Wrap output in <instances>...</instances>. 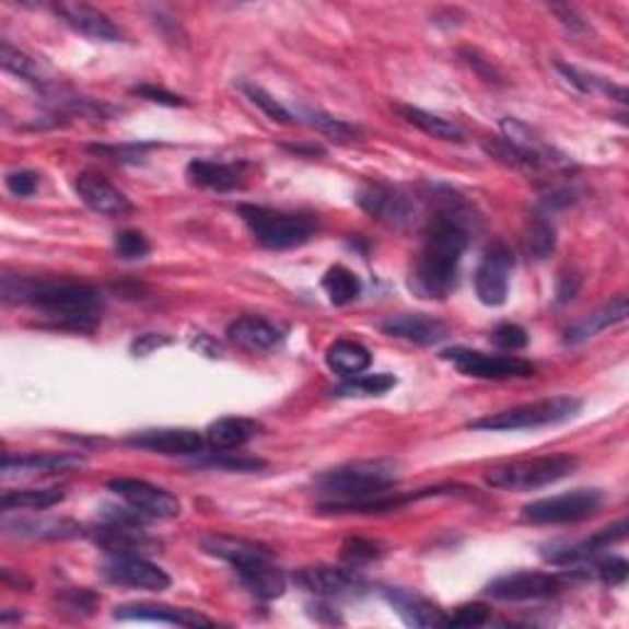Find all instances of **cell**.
Instances as JSON below:
<instances>
[{
    "instance_id": "46",
    "label": "cell",
    "mask_w": 629,
    "mask_h": 629,
    "mask_svg": "<svg viewBox=\"0 0 629 629\" xmlns=\"http://www.w3.org/2000/svg\"><path fill=\"white\" fill-rule=\"evenodd\" d=\"M199 465L207 467H217V470H232V473H256L266 467L264 461H254V457H229V453H219V457H212V461H205Z\"/></svg>"
},
{
    "instance_id": "7",
    "label": "cell",
    "mask_w": 629,
    "mask_h": 629,
    "mask_svg": "<svg viewBox=\"0 0 629 629\" xmlns=\"http://www.w3.org/2000/svg\"><path fill=\"white\" fill-rule=\"evenodd\" d=\"M578 467V457L573 455H548L536 461H519L509 465H499L489 470L487 482L494 489H509V492H532L573 475Z\"/></svg>"
},
{
    "instance_id": "9",
    "label": "cell",
    "mask_w": 629,
    "mask_h": 629,
    "mask_svg": "<svg viewBox=\"0 0 629 629\" xmlns=\"http://www.w3.org/2000/svg\"><path fill=\"white\" fill-rule=\"evenodd\" d=\"M447 359L457 372L475 378H492V382H506V378H528L536 374V366L516 354H487L479 349L453 347L445 349Z\"/></svg>"
},
{
    "instance_id": "35",
    "label": "cell",
    "mask_w": 629,
    "mask_h": 629,
    "mask_svg": "<svg viewBox=\"0 0 629 629\" xmlns=\"http://www.w3.org/2000/svg\"><path fill=\"white\" fill-rule=\"evenodd\" d=\"M556 248V226L548 222L544 214H534L528 219L526 232H524V252L536 258V261H544L554 254Z\"/></svg>"
},
{
    "instance_id": "27",
    "label": "cell",
    "mask_w": 629,
    "mask_h": 629,
    "mask_svg": "<svg viewBox=\"0 0 629 629\" xmlns=\"http://www.w3.org/2000/svg\"><path fill=\"white\" fill-rule=\"evenodd\" d=\"M202 548H205V554L214 556V558H222V561L232 563L234 568L258 561V558H273V551L268 546L256 544V541H246V538L226 536V534L205 536Z\"/></svg>"
},
{
    "instance_id": "40",
    "label": "cell",
    "mask_w": 629,
    "mask_h": 629,
    "mask_svg": "<svg viewBox=\"0 0 629 629\" xmlns=\"http://www.w3.org/2000/svg\"><path fill=\"white\" fill-rule=\"evenodd\" d=\"M238 89L246 94L248 102H252L254 106L261 108V112L271 118L273 124H281V126H293L298 118L288 112V108L283 104H278L276 98L266 92L264 86H258V84H252V82H242L238 84Z\"/></svg>"
},
{
    "instance_id": "30",
    "label": "cell",
    "mask_w": 629,
    "mask_h": 629,
    "mask_svg": "<svg viewBox=\"0 0 629 629\" xmlns=\"http://www.w3.org/2000/svg\"><path fill=\"white\" fill-rule=\"evenodd\" d=\"M627 536V522H617L610 528H603V532H597L593 538H585V541L575 544V546H566V548H558L554 554H546V558L551 563L558 566H568V563H581V561H591V558L601 556L605 548H610L615 544H620L622 538Z\"/></svg>"
},
{
    "instance_id": "52",
    "label": "cell",
    "mask_w": 629,
    "mask_h": 629,
    "mask_svg": "<svg viewBox=\"0 0 629 629\" xmlns=\"http://www.w3.org/2000/svg\"><path fill=\"white\" fill-rule=\"evenodd\" d=\"M554 13L561 18V23L566 25V27H571L573 33H581V30L585 27V23L581 18L575 15V10L571 8V5H554Z\"/></svg>"
},
{
    "instance_id": "31",
    "label": "cell",
    "mask_w": 629,
    "mask_h": 629,
    "mask_svg": "<svg viewBox=\"0 0 629 629\" xmlns=\"http://www.w3.org/2000/svg\"><path fill=\"white\" fill-rule=\"evenodd\" d=\"M327 364L335 374L352 378L366 372L369 364H372V354H369L364 345L352 342V339H339V342L327 349Z\"/></svg>"
},
{
    "instance_id": "33",
    "label": "cell",
    "mask_w": 629,
    "mask_h": 629,
    "mask_svg": "<svg viewBox=\"0 0 629 629\" xmlns=\"http://www.w3.org/2000/svg\"><path fill=\"white\" fill-rule=\"evenodd\" d=\"M303 124H307L315 131H319L327 138H333L335 143H352L362 138V128L345 121V118H337V116H329L325 112H317V108H301V116Z\"/></svg>"
},
{
    "instance_id": "15",
    "label": "cell",
    "mask_w": 629,
    "mask_h": 629,
    "mask_svg": "<svg viewBox=\"0 0 629 629\" xmlns=\"http://www.w3.org/2000/svg\"><path fill=\"white\" fill-rule=\"evenodd\" d=\"M293 581L301 585L303 591L323 597L352 595L364 587V578L359 575L354 568H335V566L301 568V571L293 575Z\"/></svg>"
},
{
    "instance_id": "24",
    "label": "cell",
    "mask_w": 629,
    "mask_h": 629,
    "mask_svg": "<svg viewBox=\"0 0 629 629\" xmlns=\"http://www.w3.org/2000/svg\"><path fill=\"white\" fill-rule=\"evenodd\" d=\"M382 329L386 335L398 337V339H408L413 345H438L443 342L447 337V327L441 323L438 317L423 315V313H413V315H398L392 319H384Z\"/></svg>"
},
{
    "instance_id": "36",
    "label": "cell",
    "mask_w": 629,
    "mask_h": 629,
    "mask_svg": "<svg viewBox=\"0 0 629 629\" xmlns=\"http://www.w3.org/2000/svg\"><path fill=\"white\" fill-rule=\"evenodd\" d=\"M65 499V489L47 487V489H18V492H5L0 499V509L3 512H13V509H49Z\"/></svg>"
},
{
    "instance_id": "12",
    "label": "cell",
    "mask_w": 629,
    "mask_h": 629,
    "mask_svg": "<svg viewBox=\"0 0 629 629\" xmlns=\"http://www.w3.org/2000/svg\"><path fill=\"white\" fill-rule=\"evenodd\" d=\"M514 271V256L506 244H492L487 248L482 264L475 271L477 298L489 307L506 303L509 276Z\"/></svg>"
},
{
    "instance_id": "16",
    "label": "cell",
    "mask_w": 629,
    "mask_h": 629,
    "mask_svg": "<svg viewBox=\"0 0 629 629\" xmlns=\"http://www.w3.org/2000/svg\"><path fill=\"white\" fill-rule=\"evenodd\" d=\"M89 536H92L94 544L102 546L108 556H143L153 554L160 546L141 532V524L112 522V519H106L104 524L92 528Z\"/></svg>"
},
{
    "instance_id": "42",
    "label": "cell",
    "mask_w": 629,
    "mask_h": 629,
    "mask_svg": "<svg viewBox=\"0 0 629 629\" xmlns=\"http://www.w3.org/2000/svg\"><path fill=\"white\" fill-rule=\"evenodd\" d=\"M151 148H153L151 143H124V145H89V151L108 160H116V163H141Z\"/></svg>"
},
{
    "instance_id": "53",
    "label": "cell",
    "mask_w": 629,
    "mask_h": 629,
    "mask_svg": "<svg viewBox=\"0 0 629 629\" xmlns=\"http://www.w3.org/2000/svg\"><path fill=\"white\" fill-rule=\"evenodd\" d=\"M167 342H170L167 337L145 335V337H141V339H136V342H133V352H136V354H148V352H153L155 347H160V345H167Z\"/></svg>"
},
{
    "instance_id": "34",
    "label": "cell",
    "mask_w": 629,
    "mask_h": 629,
    "mask_svg": "<svg viewBox=\"0 0 629 629\" xmlns=\"http://www.w3.org/2000/svg\"><path fill=\"white\" fill-rule=\"evenodd\" d=\"M323 288L333 305H349L362 295V281L345 266H333L323 278Z\"/></svg>"
},
{
    "instance_id": "21",
    "label": "cell",
    "mask_w": 629,
    "mask_h": 629,
    "mask_svg": "<svg viewBox=\"0 0 629 629\" xmlns=\"http://www.w3.org/2000/svg\"><path fill=\"white\" fill-rule=\"evenodd\" d=\"M226 335L234 345L248 349V352H271V349L283 345L286 329L266 317L244 315L229 325Z\"/></svg>"
},
{
    "instance_id": "38",
    "label": "cell",
    "mask_w": 629,
    "mask_h": 629,
    "mask_svg": "<svg viewBox=\"0 0 629 629\" xmlns=\"http://www.w3.org/2000/svg\"><path fill=\"white\" fill-rule=\"evenodd\" d=\"M396 386L394 374H359L352 376L347 384L335 388L337 398H349V396H384L386 392H392Z\"/></svg>"
},
{
    "instance_id": "8",
    "label": "cell",
    "mask_w": 629,
    "mask_h": 629,
    "mask_svg": "<svg viewBox=\"0 0 629 629\" xmlns=\"http://www.w3.org/2000/svg\"><path fill=\"white\" fill-rule=\"evenodd\" d=\"M605 497L601 489H573V492L536 499L522 509V522L526 524H581L593 519L603 509Z\"/></svg>"
},
{
    "instance_id": "54",
    "label": "cell",
    "mask_w": 629,
    "mask_h": 629,
    "mask_svg": "<svg viewBox=\"0 0 629 629\" xmlns=\"http://www.w3.org/2000/svg\"><path fill=\"white\" fill-rule=\"evenodd\" d=\"M286 151H291L295 155H307V158L325 155V151L319 145H286Z\"/></svg>"
},
{
    "instance_id": "28",
    "label": "cell",
    "mask_w": 629,
    "mask_h": 629,
    "mask_svg": "<svg viewBox=\"0 0 629 629\" xmlns=\"http://www.w3.org/2000/svg\"><path fill=\"white\" fill-rule=\"evenodd\" d=\"M386 601L394 605L396 615L401 617L408 627H445L447 615L421 595L392 587V591L386 593Z\"/></svg>"
},
{
    "instance_id": "43",
    "label": "cell",
    "mask_w": 629,
    "mask_h": 629,
    "mask_svg": "<svg viewBox=\"0 0 629 629\" xmlns=\"http://www.w3.org/2000/svg\"><path fill=\"white\" fill-rule=\"evenodd\" d=\"M378 556H382V548L374 541H366V538H349L342 546V558L352 568L374 561Z\"/></svg>"
},
{
    "instance_id": "11",
    "label": "cell",
    "mask_w": 629,
    "mask_h": 629,
    "mask_svg": "<svg viewBox=\"0 0 629 629\" xmlns=\"http://www.w3.org/2000/svg\"><path fill=\"white\" fill-rule=\"evenodd\" d=\"M108 489L116 497H121L128 506L141 512L148 519H175L179 516V499L170 494L167 489L155 487L145 479L133 477H118L108 482Z\"/></svg>"
},
{
    "instance_id": "14",
    "label": "cell",
    "mask_w": 629,
    "mask_h": 629,
    "mask_svg": "<svg viewBox=\"0 0 629 629\" xmlns=\"http://www.w3.org/2000/svg\"><path fill=\"white\" fill-rule=\"evenodd\" d=\"M357 205L362 207L369 217H374L376 222L396 229L406 226L416 214V205L411 202V197L404 195L401 189L382 183L366 185L362 193L357 195Z\"/></svg>"
},
{
    "instance_id": "20",
    "label": "cell",
    "mask_w": 629,
    "mask_h": 629,
    "mask_svg": "<svg viewBox=\"0 0 629 629\" xmlns=\"http://www.w3.org/2000/svg\"><path fill=\"white\" fill-rule=\"evenodd\" d=\"M55 13L59 15L65 25H69L74 33L98 39V43H118L121 39V30H118L112 18L104 15L102 10L84 3H57Z\"/></svg>"
},
{
    "instance_id": "23",
    "label": "cell",
    "mask_w": 629,
    "mask_h": 629,
    "mask_svg": "<svg viewBox=\"0 0 629 629\" xmlns=\"http://www.w3.org/2000/svg\"><path fill=\"white\" fill-rule=\"evenodd\" d=\"M246 163H217V160H193L187 165L189 183L214 193H232L246 177Z\"/></svg>"
},
{
    "instance_id": "17",
    "label": "cell",
    "mask_w": 629,
    "mask_h": 629,
    "mask_svg": "<svg viewBox=\"0 0 629 629\" xmlns=\"http://www.w3.org/2000/svg\"><path fill=\"white\" fill-rule=\"evenodd\" d=\"M77 195L82 202L96 214L104 217H124L133 209L131 199L126 197L114 183H108L106 177L96 173H82L77 175Z\"/></svg>"
},
{
    "instance_id": "29",
    "label": "cell",
    "mask_w": 629,
    "mask_h": 629,
    "mask_svg": "<svg viewBox=\"0 0 629 629\" xmlns=\"http://www.w3.org/2000/svg\"><path fill=\"white\" fill-rule=\"evenodd\" d=\"M261 431V423L252 421V418H242V416H229V418H219L212 426L207 428L205 441L217 453H229L236 451V447L246 445L248 441Z\"/></svg>"
},
{
    "instance_id": "37",
    "label": "cell",
    "mask_w": 629,
    "mask_h": 629,
    "mask_svg": "<svg viewBox=\"0 0 629 629\" xmlns=\"http://www.w3.org/2000/svg\"><path fill=\"white\" fill-rule=\"evenodd\" d=\"M0 65H3L5 72L25 79V82H30V84H35V86L47 84V79L43 74V67H39L37 59H33L25 53H20V49H15L10 43L0 45Z\"/></svg>"
},
{
    "instance_id": "19",
    "label": "cell",
    "mask_w": 629,
    "mask_h": 629,
    "mask_svg": "<svg viewBox=\"0 0 629 629\" xmlns=\"http://www.w3.org/2000/svg\"><path fill=\"white\" fill-rule=\"evenodd\" d=\"M84 467L82 455L72 453H47V455H5L3 477H47L67 475Z\"/></svg>"
},
{
    "instance_id": "32",
    "label": "cell",
    "mask_w": 629,
    "mask_h": 629,
    "mask_svg": "<svg viewBox=\"0 0 629 629\" xmlns=\"http://www.w3.org/2000/svg\"><path fill=\"white\" fill-rule=\"evenodd\" d=\"M398 114H401L408 124L421 128L423 133L438 138V141H447V143H463L465 141V131L457 124L447 121V118L426 112V108L418 106H396Z\"/></svg>"
},
{
    "instance_id": "48",
    "label": "cell",
    "mask_w": 629,
    "mask_h": 629,
    "mask_svg": "<svg viewBox=\"0 0 629 629\" xmlns=\"http://www.w3.org/2000/svg\"><path fill=\"white\" fill-rule=\"evenodd\" d=\"M5 187L15 197H33L39 187V175L33 170H15L5 177Z\"/></svg>"
},
{
    "instance_id": "51",
    "label": "cell",
    "mask_w": 629,
    "mask_h": 629,
    "mask_svg": "<svg viewBox=\"0 0 629 629\" xmlns=\"http://www.w3.org/2000/svg\"><path fill=\"white\" fill-rule=\"evenodd\" d=\"M581 286H583V276L578 271H566L558 278V303H571L575 301V295L581 293Z\"/></svg>"
},
{
    "instance_id": "6",
    "label": "cell",
    "mask_w": 629,
    "mask_h": 629,
    "mask_svg": "<svg viewBox=\"0 0 629 629\" xmlns=\"http://www.w3.org/2000/svg\"><path fill=\"white\" fill-rule=\"evenodd\" d=\"M248 232L264 248L283 252V248L303 246L313 238L315 224L313 219L303 214L281 212V209L261 207V205H242L238 207Z\"/></svg>"
},
{
    "instance_id": "4",
    "label": "cell",
    "mask_w": 629,
    "mask_h": 629,
    "mask_svg": "<svg viewBox=\"0 0 629 629\" xmlns=\"http://www.w3.org/2000/svg\"><path fill=\"white\" fill-rule=\"evenodd\" d=\"M502 138L492 143H485V151L492 153L497 160L522 170L526 175H541L544 170L571 167V163L548 145L544 138H538L526 124L516 118H504Z\"/></svg>"
},
{
    "instance_id": "39",
    "label": "cell",
    "mask_w": 629,
    "mask_h": 629,
    "mask_svg": "<svg viewBox=\"0 0 629 629\" xmlns=\"http://www.w3.org/2000/svg\"><path fill=\"white\" fill-rule=\"evenodd\" d=\"M3 528H18L20 536H35V538H72L82 534V528L72 522H3Z\"/></svg>"
},
{
    "instance_id": "10",
    "label": "cell",
    "mask_w": 629,
    "mask_h": 629,
    "mask_svg": "<svg viewBox=\"0 0 629 629\" xmlns=\"http://www.w3.org/2000/svg\"><path fill=\"white\" fill-rule=\"evenodd\" d=\"M575 573H536V571H519L512 575H502L485 587V595L494 601L522 603V601H541V597H554L566 587Z\"/></svg>"
},
{
    "instance_id": "18",
    "label": "cell",
    "mask_w": 629,
    "mask_h": 629,
    "mask_svg": "<svg viewBox=\"0 0 629 629\" xmlns=\"http://www.w3.org/2000/svg\"><path fill=\"white\" fill-rule=\"evenodd\" d=\"M128 445L143 447V451L160 455H199L205 447V438L193 428H153L128 438Z\"/></svg>"
},
{
    "instance_id": "49",
    "label": "cell",
    "mask_w": 629,
    "mask_h": 629,
    "mask_svg": "<svg viewBox=\"0 0 629 629\" xmlns=\"http://www.w3.org/2000/svg\"><path fill=\"white\" fill-rule=\"evenodd\" d=\"M133 94H138L141 98H148V102L160 104V106H185V98L177 96L173 92H167L163 86H155V84H138L133 86Z\"/></svg>"
},
{
    "instance_id": "26",
    "label": "cell",
    "mask_w": 629,
    "mask_h": 629,
    "mask_svg": "<svg viewBox=\"0 0 629 629\" xmlns=\"http://www.w3.org/2000/svg\"><path fill=\"white\" fill-rule=\"evenodd\" d=\"M629 315V303L627 295H617L610 303H605L603 307H597L593 315H587L583 319H578L575 325L566 329V345H583L587 339L595 337L597 333H603L607 327H615L625 323Z\"/></svg>"
},
{
    "instance_id": "2",
    "label": "cell",
    "mask_w": 629,
    "mask_h": 629,
    "mask_svg": "<svg viewBox=\"0 0 629 629\" xmlns=\"http://www.w3.org/2000/svg\"><path fill=\"white\" fill-rule=\"evenodd\" d=\"M3 301L33 305L57 327L74 333H94L104 311L102 293L77 281L3 276Z\"/></svg>"
},
{
    "instance_id": "13",
    "label": "cell",
    "mask_w": 629,
    "mask_h": 629,
    "mask_svg": "<svg viewBox=\"0 0 629 629\" xmlns=\"http://www.w3.org/2000/svg\"><path fill=\"white\" fill-rule=\"evenodd\" d=\"M104 575L116 585L148 593H163L173 583L163 568L148 561L145 556H112L104 566Z\"/></svg>"
},
{
    "instance_id": "50",
    "label": "cell",
    "mask_w": 629,
    "mask_h": 629,
    "mask_svg": "<svg viewBox=\"0 0 629 629\" xmlns=\"http://www.w3.org/2000/svg\"><path fill=\"white\" fill-rule=\"evenodd\" d=\"M62 603L77 615H92L96 605V595L89 591H67L62 595Z\"/></svg>"
},
{
    "instance_id": "47",
    "label": "cell",
    "mask_w": 629,
    "mask_h": 629,
    "mask_svg": "<svg viewBox=\"0 0 629 629\" xmlns=\"http://www.w3.org/2000/svg\"><path fill=\"white\" fill-rule=\"evenodd\" d=\"M593 571L607 585H622L627 581L629 566L625 558H603V561L595 563Z\"/></svg>"
},
{
    "instance_id": "5",
    "label": "cell",
    "mask_w": 629,
    "mask_h": 629,
    "mask_svg": "<svg viewBox=\"0 0 629 629\" xmlns=\"http://www.w3.org/2000/svg\"><path fill=\"white\" fill-rule=\"evenodd\" d=\"M583 401L575 396H554L544 398L536 404H524L516 408H506V411L489 413L485 418H477L470 423L473 431H528V428H541V426H556L566 423L581 413Z\"/></svg>"
},
{
    "instance_id": "25",
    "label": "cell",
    "mask_w": 629,
    "mask_h": 629,
    "mask_svg": "<svg viewBox=\"0 0 629 629\" xmlns=\"http://www.w3.org/2000/svg\"><path fill=\"white\" fill-rule=\"evenodd\" d=\"M238 581L246 585V591L256 595L258 601H276L286 593V575L281 568L273 566V558H258L246 566L234 568Z\"/></svg>"
},
{
    "instance_id": "41",
    "label": "cell",
    "mask_w": 629,
    "mask_h": 629,
    "mask_svg": "<svg viewBox=\"0 0 629 629\" xmlns=\"http://www.w3.org/2000/svg\"><path fill=\"white\" fill-rule=\"evenodd\" d=\"M114 252L118 258H124V261H141V258L151 254V242H148L145 234L126 229V232L116 234Z\"/></svg>"
},
{
    "instance_id": "1",
    "label": "cell",
    "mask_w": 629,
    "mask_h": 629,
    "mask_svg": "<svg viewBox=\"0 0 629 629\" xmlns=\"http://www.w3.org/2000/svg\"><path fill=\"white\" fill-rule=\"evenodd\" d=\"M438 212L423 234L416 264V288L423 298H447L457 286L461 261L470 244V209L461 195H438Z\"/></svg>"
},
{
    "instance_id": "22",
    "label": "cell",
    "mask_w": 629,
    "mask_h": 629,
    "mask_svg": "<svg viewBox=\"0 0 629 629\" xmlns=\"http://www.w3.org/2000/svg\"><path fill=\"white\" fill-rule=\"evenodd\" d=\"M116 620L121 622H160V625H177V627H209L212 620L195 610L185 607H167V605H151V603H133L121 605L114 613Z\"/></svg>"
},
{
    "instance_id": "3",
    "label": "cell",
    "mask_w": 629,
    "mask_h": 629,
    "mask_svg": "<svg viewBox=\"0 0 629 629\" xmlns=\"http://www.w3.org/2000/svg\"><path fill=\"white\" fill-rule=\"evenodd\" d=\"M327 502L319 506L333 514H384L386 494L396 487V467L388 461L349 463L315 479Z\"/></svg>"
},
{
    "instance_id": "45",
    "label": "cell",
    "mask_w": 629,
    "mask_h": 629,
    "mask_svg": "<svg viewBox=\"0 0 629 629\" xmlns=\"http://www.w3.org/2000/svg\"><path fill=\"white\" fill-rule=\"evenodd\" d=\"M489 339H492L497 347L509 349V352H516V349H524L528 345L526 329L514 325V323H504V325L494 327L492 335H489Z\"/></svg>"
},
{
    "instance_id": "44",
    "label": "cell",
    "mask_w": 629,
    "mask_h": 629,
    "mask_svg": "<svg viewBox=\"0 0 629 629\" xmlns=\"http://www.w3.org/2000/svg\"><path fill=\"white\" fill-rule=\"evenodd\" d=\"M487 620H489V607L482 603H473L457 607L453 615H447L445 627H479L487 625Z\"/></svg>"
}]
</instances>
